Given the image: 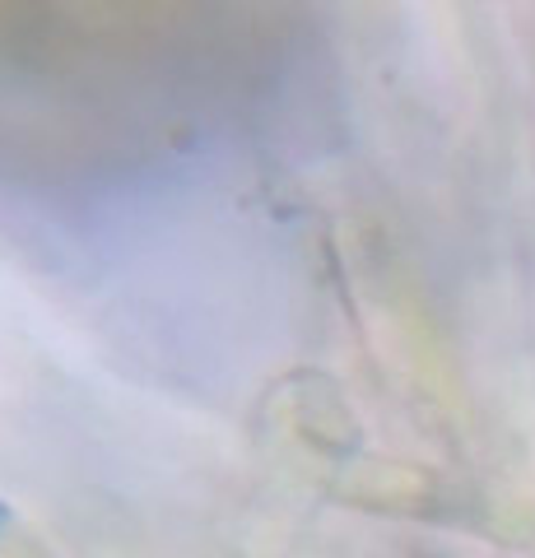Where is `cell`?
<instances>
[{
  "label": "cell",
  "mask_w": 535,
  "mask_h": 558,
  "mask_svg": "<svg viewBox=\"0 0 535 558\" xmlns=\"http://www.w3.org/2000/svg\"><path fill=\"white\" fill-rule=\"evenodd\" d=\"M531 545H535V531H531Z\"/></svg>",
  "instance_id": "cell-1"
}]
</instances>
